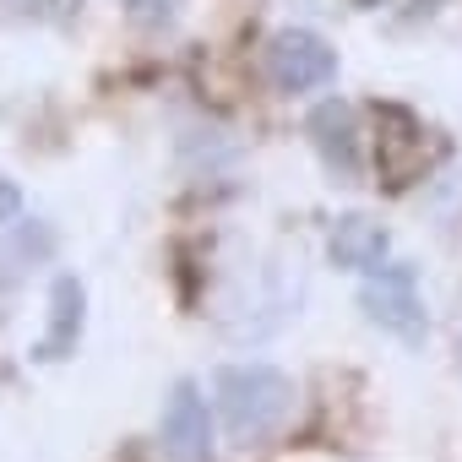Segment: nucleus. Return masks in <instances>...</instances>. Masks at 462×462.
Returning a JSON list of instances; mask_svg holds the SVG:
<instances>
[{"label": "nucleus", "mask_w": 462, "mask_h": 462, "mask_svg": "<svg viewBox=\"0 0 462 462\" xmlns=\"http://www.w3.org/2000/svg\"><path fill=\"white\" fill-rule=\"evenodd\" d=\"M294 381L273 365H223L212 375V402L217 419L235 440H273L294 419Z\"/></svg>", "instance_id": "f257e3e1"}, {"label": "nucleus", "mask_w": 462, "mask_h": 462, "mask_svg": "<svg viewBox=\"0 0 462 462\" xmlns=\"http://www.w3.org/2000/svg\"><path fill=\"white\" fill-rule=\"evenodd\" d=\"M359 310L402 343H424V332H430V316L419 300V273L408 262H386L381 273H370L359 289Z\"/></svg>", "instance_id": "f03ea898"}, {"label": "nucleus", "mask_w": 462, "mask_h": 462, "mask_svg": "<svg viewBox=\"0 0 462 462\" xmlns=\"http://www.w3.org/2000/svg\"><path fill=\"white\" fill-rule=\"evenodd\" d=\"M267 77L278 93H316L337 77V50L310 28H283L267 44Z\"/></svg>", "instance_id": "7ed1b4c3"}, {"label": "nucleus", "mask_w": 462, "mask_h": 462, "mask_svg": "<svg viewBox=\"0 0 462 462\" xmlns=\"http://www.w3.org/2000/svg\"><path fill=\"white\" fill-rule=\"evenodd\" d=\"M163 451L174 462H207L212 457V408L196 381H174L163 402Z\"/></svg>", "instance_id": "20e7f679"}, {"label": "nucleus", "mask_w": 462, "mask_h": 462, "mask_svg": "<svg viewBox=\"0 0 462 462\" xmlns=\"http://www.w3.org/2000/svg\"><path fill=\"white\" fill-rule=\"evenodd\" d=\"M82 327H88V289H82V278L60 273V278L50 283V332L33 343V359L55 365V359H66V354H77Z\"/></svg>", "instance_id": "39448f33"}, {"label": "nucleus", "mask_w": 462, "mask_h": 462, "mask_svg": "<svg viewBox=\"0 0 462 462\" xmlns=\"http://www.w3.org/2000/svg\"><path fill=\"white\" fill-rule=\"evenodd\" d=\"M305 131H310V142H316V152L332 174H343V180L359 174V120L343 98H327L321 109H310Z\"/></svg>", "instance_id": "423d86ee"}, {"label": "nucleus", "mask_w": 462, "mask_h": 462, "mask_svg": "<svg viewBox=\"0 0 462 462\" xmlns=\"http://www.w3.org/2000/svg\"><path fill=\"white\" fill-rule=\"evenodd\" d=\"M327 251H332V262H337V267H348V273H365V278H370V273H381V267H386L392 235H386V223H375V217H365V212H348V217H337Z\"/></svg>", "instance_id": "0eeeda50"}, {"label": "nucleus", "mask_w": 462, "mask_h": 462, "mask_svg": "<svg viewBox=\"0 0 462 462\" xmlns=\"http://www.w3.org/2000/svg\"><path fill=\"white\" fill-rule=\"evenodd\" d=\"M50 256H55V228L50 223H23L12 240H0V283H23Z\"/></svg>", "instance_id": "6e6552de"}, {"label": "nucleus", "mask_w": 462, "mask_h": 462, "mask_svg": "<svg viewBox=\"0 0 462 462\" xmlns=\"http://www.w3.org/2000/svg\"><path fill=\"white\" fill-rule=\"evenodd\" d=\"M174 6H180V0H125V12H131L142 28H163V23L174 17Z\"/></svg>", "instance_id": "1a4fd4ad"}, {"label": "nucleus", "mask_w": 462, "mask_h": 462, "mask_svg": "<svg viewBox=\"0 0 462 462\" xmlns=\"http://www.w3.org/2000/svg\"><path fill=\"white\" fill-rule=\"evenodd\" d=\"M17 212H23V190H17V180L0 174V223H12Z\"/></svg>", "instance_id": "9d476101"}, {"label": "nucleus", "mask_w": 462, "mask_h": 462, "mask_svg": "<svg viewBox=\"0 0 462 462\" xmlns=\"http://www.w3.org/2000/svg\"><path fill=\"white\" fill-rule=\"evenodd\" d=\"M359 6H386V0H359Z\"/></svg>", "instance_id": "9b49d317"}]
</instances>
